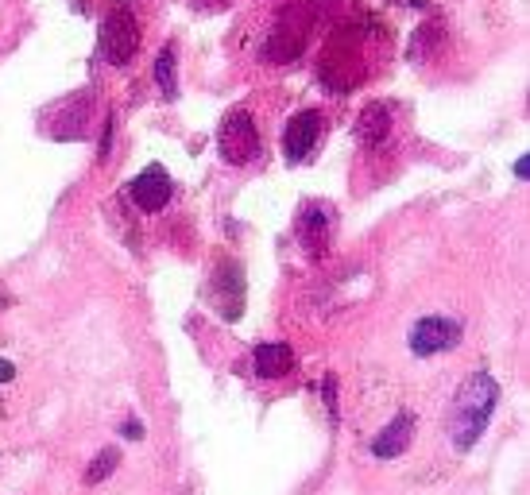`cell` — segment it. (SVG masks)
Wrapping results in <instances>:
<instances>
[{"label":"cell","mask_w":530,"mask_h":495,"mask_svg":"<svg viewBox=\"0 0 530 495\" xmlns=\"http://www.w3.org/2000/svg\"><path fill=\"white\" fill-rule=\"evenodd\" d=\"M322 395H325V403H329V422L337 426V422H341V407H337V376H325Z\"/></svg>","instance_id":"9a60e30c"},{"label":"cell","mask_w":530,"mask_h":495,"mask_svg":"<svg viewBox=\"0 0 530 495\" xmlns=\"http://www.w3.org/2000/svg\"><path fill=\"white\" fill-rule=\"evenodd\" d=\"M527 167H530V159L527 155H519V159H515V178H527L530 175Z\"/></svg>","instance_id":"e0dca14e"},{"label":"cell","mask_w":530,"mask_h":495,"mask_svg":"<svg viewBox=\"0 0 530 495\" xmlns=\"http://www.w3.org/2000/svg\"><path fill=\"white\" fill-rule=\"evenodd\" d=\"M318 136H322V113L318 109H306V113L291 117L287 132H283V155H287V163H302L314 151Z\"/></svg>","instance_id":"ba28073f"},{"label":"cell","mask_w":530,"mask_h":495,"mask_svg":"<svg viewBox=\"0 0 530 495\" xmlns=\"http://www.w3.org/2000/svg\"><path fill=\"white\" fill-rule=\"evenodd\" d=\"M151 78H155V86H159V93H163V97H178V51L171 47V43L159 51Z\"/></svg>","instance_id":"7c38bea8"},{"label":"cell","mask_w":530,"mask_h":495,"mask_svg":"<svg viewBox=\"0 0 530 495\" xmlns=\"http://www.w3.org/2000/svg\"><path fill=\"white\" fill-rule=\"evenodd\" d=\"M120 434L124 437H144V426H140V422H124V426H120Z\"/></svg>","instance_id":"2e32d148"},{"label":"cell","mask_w":530,"mask_h":495,"mask_svg":"<svg viewBox=\"0 0 530 495\" xmlns=\"http://www.w3.org/2000/svg\"><path fill=\"white\" fill-rule=\"evenodd\" d=\"M391 128H395V117H391V105H368L364 113H360V120H356L353 136L360 140V147H368V151H376V147H383L387 140H391Z\"/></svg>","instance_id":"30bf717a"},{"label":"cell","mask_w":530,"mask_h":495,"mask_svg":"<svg viewBox=\"0 0 530 495\" xmlns=\"http://www.w3.org/2000/svg\"><path fill=\"white\" fill-rule=\"evenodd\" d=\"M496 403H500V383L488 372H472L457 387V395L449 403V437H453V445L461 453L472 449L480 441V434L488 430V422L496 414Z\"/></svg>","instance_id":"6da1fadb"},{"label":"cell","mask_w":530,"mask_h":495,"mask_svg":"<svg viewBox=\"0 0 530 495\" xmlns=\"http://www.w3.org/2000/svg\"><path fill=\"white\" fill-rule=\"evenodd\" d=\"M414 422H418L414 410H399L380 434H376V441H372V457H376V461H395V457H403V453L411 449Z\"/></svg>","instance_id":"9c48e42d"},{"label":"cell","mask_w":530,"mask_h":495,"mask_svg":"<svg viewBox=\"0 0 530 495\" xmlns=\"http://www.w3.org/2000/svg\"><path fill=\"white\" fill-rule=\"evenodd\" d=\"M256 360V376L260 379H283L295 372V349L291 345H283V341H271V345H260V349L252 352Z\"/></svg>","instance_id":"8fae6325"},{"label":"cell","mask_w":530,"mask_h":495,"mask_svg":"<svg viewBox=\"0 0 530 495\" xmlns=\"http://www.w3.org/2000/svg\"><path fill=\"white\" fill-rule=\"evenodd\" d=\"M298 244H302V252L306 256H325V248H329V240H333V213L325 209V205L310 202L302 213H298Z\"/></svg>","instance_id":"52a82bcc"},{"label":"cell","mask_w":530,"mask_h":495,"mask_svg":"<svg viewBox=\"0 0 530 495\" xmlns=\"http://www.w3.org/2000/svg\"><path fill=\"white\" fill-rule=\"evenodd\" d=\"M434 39H438V28H434V24H426V28H418V31H414V39H411V59H414V62H422V59H426V55L434 51V47H430Z\"/></svg>","instance_id":"5bb4252c"},{"label":"cell","mask_w":530,"mask_h":495,"mask_svg":"<svg viewBox=\"0 0 530 495\" xmlns=\"http://www.w3.org/2000/svg\"><path fill=\"white\" fill-rule=\"evenodd\" d=\"M244 294H248V283H244V267L236 260H221L213 279H209V302L217 306V314L225 321H236L244 314Z\"/></svg>","instance_id":"3957f363"},{"label":"cell","mask_w":530,"mask_h":495,"mask_svg":"<svg viewBox=\"0 0 530 495\" xmlns=\"http://www.w3.org/2000/svg\"><path fill=\"white\" fill-rule=\"evenodd\" d=\"M128 198H132L136 209H144V213H159V209H167L171 198H175V182H171V175L163 167H148V171H140V175L132 178Z\"/></svg>","instance_id":"8992f818"},{"label":"cell","mask_w":530,"mask_h":495,"mask_svg":"<svg viewBox=\"0 0 530 495\" xmlns=\"http://www.w3.org/2000/svg\"><path fill=\"white\" fill-rule=\"evenodd\" d=\"M120 468V449L117 445H109V449H101L93 461H89V468H86V484L93 488V484H101V480H109L113 472Z\"/></svg>","instance_id":"4fadbf2b"},{"label":"cell","mask_w":530,"mask_h":495,"mask_svg":"<svg viewBox=\"0 0 530 495\" xmlns=\"http://www.w3.org/2000/svg\"><path fill=\"white\" fill-rule=\"evenodd\" d=\"M8 379H16V368L8 360H0V383H8Z\"/></svg>","instance_id":"ac0fdd59"},{"label":"cell","mask_w":530,"mask_h":495,"mask_svg":"<svg viewBox=\"0 0 530 495\" xmlns=\"http://www.w3.org/2000/svg\"><path fill=\"white\" fill-rule=\"evenodd\" d=\"M465 337V325L445 314H430V318L414 321L411 329V352L414 356H438L445 349H457Z\"/></svg>","instance_id":"277c9868"},{"label":"cell","mask_w":530,"mask_h":495,"mask_svg":"<svg viewBox=\"0 0 530 495\" xmlns=\"http://www.w3.org/2000/svg\"><path fill=\"white\" fill-rule=\"evenodd\" d=\"M217 151L233 167H244V163L260 159V132H256V124H252V117L244 109H233L229 117L221 120V128H217Z\"/></svg>","instance_id":"7a4b0ae2"},{"label":"cell","mask_w":530,"mask_h":495,"mask_svg":"<svg viewBox=\"0 0 530 495\" xmlns=\"http://www.w3.org/2000/svg\"><path fill=\"white\" fill-rule=\"evenodd\" d=\"M140 51V24L120 8L101 24V55L109 66H128Z\"/></svg>","instance_id":"5b68a950"}]
</instances>
